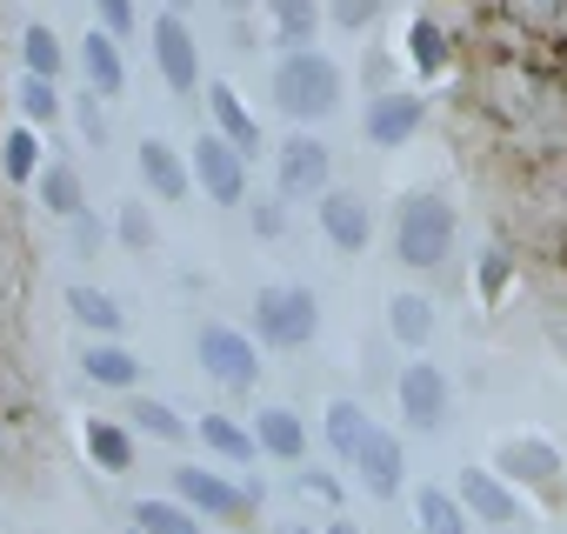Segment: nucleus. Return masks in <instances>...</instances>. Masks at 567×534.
Listing matches in <instances>:
<instances>
[{
    "label": "nucleus",
    "mask_w": 567,
    "mask_h": 534,
    "mask_svg": "<svg viewBox=\"0 0 567 534\" xmlns=\"http://www.w3.org/2000/svg\"><path fill=\"white\" fill-rule=\"evenodd\" d=\"M274 107L288 121H321L341 107V68L315 48H288V61L274 68Z\"/></svg>",
    "instance_id": "f257e3e1"
},
{
    "label": "nucleus",
    "mask_w": 567,
    "mask_h": 534,
    "mask_svg": "<svg viewBox=\"0 0 567 534\" xmlns=\"http://www.w3.org/2000/svg\"><path fill=\"white\" fill-rule=\"evenodd\" d=\"M394 247H401V267H441L454 254V207L441 194H408L394 220Z\"/></svg>",
    "instance_id": "f03ea898"
},
{
    "label": "nucleus",
    "mask_w": 567,
    "mask_h": 534,
    "mask_svg": "<svg viewBox=\"0 0 567 534\" xmlns=\"http://www.w3.org/2000/svg\"><path fill=\"white\" fill-rule=\"evenodd\" d=\"M321 328V301L308 288H260L254 295V341L267 348H301Z\"/></svg>",
    "instance_id": "7ed1b4c3"
},
{
    "label": "nucleus",
    "mask_w": 567,
    "mask_h": 534,
    "mask_svg": "<svg viewBox=\"0 0 567 534\" xmlns=\"http://www.w3.org/2000/svg\"><path fill=\"white\" fill-rule=\"evenodd\" d=\"M194 361H200V374H214L220 388H254V381H260V341H247V335L227 328V321H207V328L194 335Z\"/></svg>",
    "instance_id": "20e7f679"
},
{
    "label": "nucleus",
    "mask_w": 567,
    "mask_h": 534,
    "mask_svg": "<svg viewBox=\"0 0 567 534\" xmlns=\"http://www.w3.org/2000/svg\"><path fill=\"white\" fill-rule=\"evenodd\" d=\"M494 468H501L507 481L534 487L540 501H560V487H567V461H560V448L540 441V434H514V441H501V448H494Z\"/></svg>",
    "instance_id": "39448f33"
},
{
    "label": "nucleus",
    "mask_w": 567,
    "mask_h": 534,
    "mask_svg": "<svg viewBox=\"0 0 567 534\" xmlns=\"http://www.w3.org/2000/svg\"><path fill=\"white\" fill-rule=\"evenodd\" d=\"M194 181L207 187V201H220V207H240L247 201V154L214 127L207 141H194Z\"/></svg>",
    "instance_id": "423d86ee"
},
{
    "label": "nucleus",
    "mask_w": 567,
    "mask_h": 534,
    "mask_svg": "<svg viewBox=\"0 0 567 534\" xmlns=\"http://www.w3.org/2000/svg\"><path fill=\"white\" fill-rule=\"evenodd\" d=\"M394 394H401V421L414 434H441V421H447V374L434 361H408Z\"/></svg>",
    "instance_id": "0eeeda50"
},
{
    "label": "nucleus",
    "mask_w": 567,
    "mask_h": 534,
    "mask_svg": "<svg viewBox=\"0 0 567 534\" xmlns=\"http://www.w3.org/2000/svg\"><path fill=\"white\" fill-rule=\"evenodd\" d=\"M328 174H334V161H328V147L315 134H295L288 147H280V161H274V181H280V194H288V201L328 194Z\"/></svg>",
    "instance_id": "6e6552de"
},
{
    "label": "nucleus",
    "mask_w": 567,
    "mask_h": 534,
    "mask_svg": "<svg viewBox=\"0 0 567 534\" xmlns=\"http://www.w3.org/2000/svg\"><path fill=\"white\" fill-rule=\"evenodd\" d=\"M174 487H181V501H187V507L220 514V521H234L240 507H254V501H260V487H254V481H240V487H234V481H220L214 468H181V474H174Z\"/></svg>",
    "instance_id": "1a4fd4ad"
},
{
    "label": "nucleus",
    "mask_w": 567,
    "mask_h": 534,
    "mask_svg": "<svg viewBox=\"0 0 567 534\" xmlns=\"http://www.w3.org/2000/svg\"><path fill=\"white\" fill-rule=\"evenodd\" d=\"M154 61H161V74H167L174 94H194V81H200V54H194V34H187V21H181L174 8L154 21Z\"/></svg>",
    "instance_id": "9d476101"
},
{
    "label": "nucleus",
    "mask_w": 567,
    "mask_h": 534,
    "mask_svg": "<svg viewBox=\"0 0 567 534\" xmlns=\"http://www.w3.org/2000/svg\"><path fill=\"white\" fill-rule=\"evenodd\" d=\"M354 481H361L374 501H394V494H401L408 474H401V441H394L388 428H368V441L354 448Z\"/></svg>",
    "instance_id": "9b49d317"
},
{
    "label": "nucleus",
    "mask_w": 567,
    "mask_h": 534,
    "mask_svg": "<svg viewBox=\"0 0 567 534\" xmlns=\"http://www.w3.org/2000/svg\"><path fill=\"white\" fill-rule=\"evenodd\" d=\"M461 501H467V514H474V521H494V527L520 521V494L507 487V474H501V468H461Z\"/></svg>",
    "instance_id": "f8f14e48"
},
{
    "label": "nucleus",
    "mask_w": 567,
    "mask_h": 534,
    "mask_svg": "<svg viewBox=\"0 0 567 534\" xmlns=\"http://www.w3.org/2000/svg\"><path fill=\"white\" fill-rule=\"evenodd\" d=\"M321 234H328L341 254H361V247L374 240V214H368V201L328 187V194H321Z\"/></svg>",
    "instance_id": "ddd939ff"
},
{
    "label": "nucleus",
    "mask_w": 567,
    "mask_h": 534,
    "mask_svg": "<svg viewBox=\"0 0 567 534\" xmlns=\"http://www.w3.org/2000/svg\"><path fill=\"white\" fill-rule=\"evenodd\" d=\"M421 121H427V101L421 94H381L368 107V141L374 147H401L408 134H421Z\"/></svg>",
    "instance_id": "4468645a"
},
{
    "label": "nucleus",
    "mask_w": 567,
    "mask_h": 534,
    "mask_svg": "<svg viewBox=\"0 0 567 534\" xmlns=\"http://www.w3.org/2000/svg\"><path fill=\"white\" fill-rule=\"evenodd\" d=\"M254 434H260V454H274V461H301L308 454V428H301L295 408H260Z\"/></svg>",
    "instance_id": "2eb2a0df"
},
{
    "label": "nucleus",
    "mask_w": 567,
    "mask_h": 534,
    "mask_svg": "<svg viewBox=\"0 0 567 534\" xmlns=\"http://www.w3.org/2000/svg\"><path fill=\"white\" fill-rule=\"evenodd\" d=\"M207 114H214V127H220V134H227L247 161L260 154V127H254V114L240 107V94H234L227 81H214V88H207Z\"/></svg>",
    "instance_id": "dca6fc26"
},
{
    "label": "nucleus",
    "mask_w": 567,
    "mask_h": 534,
    "mask_svg": "<svg viewBox=\"0 0 567 534\" xmlns=\"http://www.w3.org/2000/svg\"><path fill=\"white\" fill-rule=\"evenodd\" d=\"M414 521H421V534H474L467 501L447 487H414Z\"/></svg>",
    "instance_id": "f3484780"
},
{
    "label": "nucleus",
    "mask_w": 567,
    "mask_h": 534,
    "mask_svg": "<svg viewBox=\"0 0 567 534\" xmlns=\"http://www.w3.org/2000/svg\"><path fill=\"white\" fill-rule=\"evenodd\" d=\"M141 181L161 194V201H181L187 187H194V174H187V161L167 147V141H141Z\"/></svg>",
    "instance_id": "a211bd4d"
},
{
    "label": "nucleus",
    "mask_w": 567,
    "mask_h": 534,
    "mask_svg": "<svg viewBox=\"0 0 567 534\" xmlns=\"http://www.w3.org/2000/svg\"><path fill=\"white\" fill-rule=\"evenodd\" d=\"M194 434H200L220 461H240V468H254V454H260V434H254V428H240L234 414H200V421H194Z\"/></svg>",
    "instance_id": "6ab92c4d"
},
{
    "label": "nucleus",
    "mask_w": 567,
    "mask_h": 534,
    "mask_svg": "<svg viewBox=\"0 0 567 534\" xmlns=\"http://www.w3.org/2000/svg\"><path fill=\"white\" fill-rule=\"evenodd\" d=\"M388 328H394L401 348H427V335H434V301H427V295H394V301H388Z\"/></svg>",
    "instance_id": "aec40b11"
},
{
    "label": "nucleus",
    "mask_w": 567,
    "mask_h": 534,
    "mask_svg": "<svg viewBox=\"0 0 567 534\" xmlns=\"http://www.w3.org/2000/svg\"><path fill=\"white\" fill-rule=\"evenodd\" d=\"M321 428H328V448H334L341 461H354V448L368 441V428H374V421H368V408H361V401H328V421H321Z\"/></svg>",
    "instance_id": "412c9836"
},
{
    "label": "nucleus",
    "mask_w": 567,
    "mask_h": 534,
    "mask_svg": "<svg viewBox=\"0 0 567 534\" xmlns=\"http://www.w3.org/2000/svg\"><path fill=\"white\" fill-rule=\"evenodd\" d=\"M267 8H274V41L280 48H308L315 41V28H321L315 0H267Z\"/></svg>",
    "instance_id": "4be33fe9"
},
{
    "label": "nucleus",
    "mask_w": 567,
    "mask_h": 534,
    "mask_svg": "<svg viewBox=\"0 0 567 534\" xmlns=\"http://www.w3.org/2000/svg\"><path fill=\"white\" fill-rule=\"evenodd\" d=\"M68 315H74V321H87L94 335H121V328H127L121 301H114V295H101V288H68Z\"/></svg>",
    "instance_id": "5701e85b"
},
{
    "label": "nucleus",
    "mask_w": 567,
    "mask_h": 534,
    "mask_svg": "<svg viewBox=\"0 0 567 534\" xmlns=\"http://www.w3.org/2000/svg\"><path fill=\"white\" fill-rule=\"evenodd\" d=\"M81 374L101 381V388H134V381H141V361H134L127 348H87V355H81Z\"/></svg>",
    "instance_id": "b1692460"
},
{
    "label": "nucleus",
    "mask_w": 567,
    "mask_h": 534,
    "mask_svg": "<svg viewBox=\"0 0 567 534\" xmlns=\"http://www.w3.org/2000/svg\"><path fill=\"white\" fill-rule=\"evenodd\" d=\"M134 527H147V534H200V507H187V501H141Z\"/></svg>",
    "instance_id": "393cba45"
},
{
    "label": "nucleus",
    "mask_w": 567,
    "mask_h": 534,
    "mask_svg": "<svg viewBox=\"0 0 567 534\" xmlns=\"http://www.w3.org/2000/svg\"><path fill=\"white\" fill-rule=\"evenodd\" d=\"M81 61H87V81H94V94H121V48H114V34H87V48H81Z\"/></svg>",
    "instance_id": "a878e982"
},
{
    "label": "nucleus",
    "mask_w": 567,
    "mask_h": 534,
    "mask_svg": "<svg viewBox=\"0 0 567 534\" xmlns=\"http://www.w3.org/2000/svg\"><path fill=\"white\" fill-rule=\"evenodd\" d=\"M41 201H48V214H81V174L68 161L41 167Z\"/></svg>",
    "instance_id": "bb28decb"
},
{
    "label": "nucleus",
    "mask_w": 567,
    "mask_h": 534,
    "mask_svg": "<svg viewBox=\"0 0 567 534\" xmlns=\"http://www.w3.org/2000/svg\"><path fill=\"white\" fill-rule=\"evenodd\" d=\"M87 454L121 474V468L134 461V441H127V428H114V421H87Z\"/></svg>",
    "instance_id": "cd10ccee"
},
{
    "label": "nucleus",
    "mask_w": 567,
    "mask_h": 534,
    "mask_svg": "<svg viewBox=\"0 0 567 534\" xmlns=\"http://www.w3.org/2000/svg\"><path fill=\"white\" fill-rule=\"evenodd\" d=\"M134 428L154 434V441H187V421H181L167 401H134Z\"/></svg>",
    "instance_id": "c85d7f7f"
},
{
    "label": "nucleus",
    "mask_w": 567,
    "mask_h": 534,
    "mask_svg": "<svg viewBox=\"0 0 567 534\" xmlns=\"http://www.w3.org/2000/svg\"><path fill=\"white\" fill-rule=\"evenodd\" d=\"M0 161H8V174H14V181H34V174H41V141H34V127L8 134V147H0Z\"/></svg>",
    "instance_id": "c756f323"
},
{
    "label": "nucleus",
    "mask_w": 567,
    "mask_h": 534,
    "mask_svg": "<svg viewBox=\"0 0 567 534\" xmlns=\"http://www.w3.org/2000/svg\"><path fill=\"white\" fill-rule=\"evenodd\" d=\"M21 114H28L34 127L61 114V94H54V81H48V74H28V81H21Z\"/></svg>",
    "instance_id": "7c9ffc66"
},
{
    "label": "nucleus",
    "mask_w": 567,
    "mask_h": 534,
    "mask_svg": "<svg viewBox=\"0 0 567 534\" xmlns=\"http://www.w3.org/2000/svg\"><path fill=\"white\" fill-rule=\"evenodd\" d=\"M21 48H28V74H48V81L61 74V41H54V28H28Z\"/></svg>",
    "instance_id": "2f4dec72"
},
{
    "label": "nucleus",
    "mask_w": 567,
    "mask_h": 534,
    "mask_svg": "<svg viewBox=\"0 0 567 534\" xmlns=\"http://www.w3.org/2000/svg\"><path fill=\"white\" fill-rule=\"evenodd\" d=\"M408 48H414V61H421L427 74L447 61V41H441V28H434V21H414V28H408Z\"/></svg>",
    "instance_id": "473e14b6"
},
{
    "label": "nucleus",
    "mask_w": 567,
    "mask_h": 534,
    "mask_svg": "<svg viewBox=\"0 0 567 534\" xmlns=\"http://www.w3.org/2000/svg\"><path fill=\"white\" fill-rule=\"evenodd\" d=\"M101 8V21H107V34L121 41V34H134V0H94Z\"/></svg>",
    "instance_id": "72a5a7b5"
},
{
    "label": "nucleus",
    "mask_w": 567,
    "mask_h": 534,
    "mask_svg": "<svg viewBox=\"0 0 567 534\" xmlns=\"http://www.w3.org/2000/svg\"><path fill=\"white\" fill-rule=\"evenodd\" d=\"M374 14H381V0H334V21L341 28H368Z\"/></svg>",
    "instance_id": "f704fd0d"
},
{
    "label": "nucleus",
    "mask_w": 567,
    "mask_h": 534,
    "mask_svg": "<svg viewBox=\"0 0 567 534\" xmlns=\"http://www.w3.org/2000/svg\"><path fill=\"white\" fill-rule=\"evenodd\" d=\"M121 240H127V247H147V240H154V220H147L141 207H121Z\"/></svg>",
    "instance_id": "c9c22d12"
},
{
    "label": "nucleus",
    "mask_w": 567,
    "mask_h": 534,
    "mask_svg": "<svg viewBox=\"0 0 567 534\" xmlns=\"http://www.w3.org/2000/svg\"><path fill=\"white\" fill-rule=\"evenodd\" d=\"M254 234H280V201H254Z\"/></svg>",
    "instance_id": "e433bc0d"
},
{
    "label": "nucleus",
    "mask_w": 567,
    "mask_h": 534,
    "mask_svg": "<svg viewBox=\"0 0 567 534\" xmlns=\"http://www.w3.org/2000/svg\"><path fill=\"white\" fill-rule=\"evenodd\" d=\"M501 275H507V260L487 247V254H481V288H487V295H501Z\"/></svg>",
    "instance_id": "4c0bfd02"
},
{
    "label": "nucleus",
    "mask_w": 567,
    "mask_h": 534,
    "mask_svg": "<svg viewBox=\"0 0 567 534\" xmlns=\"http://www.w3.org/2000/svg\"><path fill=\"white\" fill-rule=\"evenodd\" d=\"M301 481H308V487H315V494H328V501H334V494H341V481H334V474H301Z\"/></svg>",
    "instance_id": "58836bf2"
},
{
    "label": "nucleus",
    "mask_w": 567,
    "mask_h": 534,
    "mask_svg": "<svg viewBox=\"0 0 567 534\" xmlns=\"http://www.w3.org/2000/svg\"><path fill=\"white\" fill-rule=\"evenodd\" d=\"M274 534H315V527H301V521H288V527H274Z\"/></svg>",
    "instance_id": "ea45409f"
},
{
    "label": "nucleus",
    "mask_w": 567,
    "mask_h": 534,
    "mask_svg": "<svg viewBox=\"0 0 567 534\" xmlns=\"http://www.w3.org/2000/svg\"><path fill=\"white\" fill-rule=\"evenodd\" d=\"M328 534H361V527H354V521H334V527H328Z\"/></svg>",
    "instance_id": "a19ab883"
},
{
    "label": "nucleus",
    "mask_w": 567,
    "mask_h": 534,
    "mask_svg": "<svg viewBox=\"0 0 567 534\" xmlns=\"http://www.w3.org/2000/svg\"><path fill=\"white\" fill-rule=\"evenodd\" d=\"M220 8H227V14H240V8H254V0H220Z\"/></svg>",
    "instance_id": "79ce46f5"
},
{
    "label": "nucleus",
    "mask_w": 567,
    "mask_h": 534,
    "mask_svg": "<svg viewBox=\"0 0 567 534\" xmlns=\"http://www.w3.org/2000/svg\"><path fill=\"white\" fill-rule=\"evenodd\" d=\"M167 8H174V14H187V8H194V0H167Z\"/></svg>",
    "instance_id": "37998d69"
},
{
    "label": "nucleus",
    "mask_w": 567,
    "mask_h": 534,
    "mask_svg": "<svg viewBox=\"0 0 567 534\" xmlns=\"http://www.w3.org/2000/svg\"><path fill=\"white\" fill-rule=\"evenodd\" d=\"M127 534H147V527H127Z\"/></svg>",
    "instance_id": "c03bdc74"
}]
</instances>
